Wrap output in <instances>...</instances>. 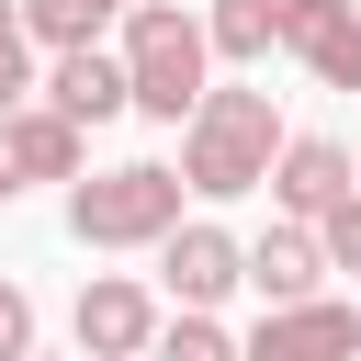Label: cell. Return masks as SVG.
<instances>
[{
	"label": "cell",
	"mask_w": 361,
	"mask_h": 361,
	"mask_svg": "<svg viewBox=\"0 0 361 361\" xmlns=\"http://www.w3.org/2000/svg\"><path fill=\"white\" fill-rule=\"evenodd\" d=\"M23 350H34V293L0 282V361H23Z\"/></svg>",
	"instance_id": "2e32d148"
},
{
	"label": "cell",
	"mask_w": 361,
	"mask_h": 361,
	"mask_svg": "<svg viewBox=\"0 0 361 361\" xmlns=\"http://www.w3.org/2000/svg\"><path fill=\"white\" fill-rule=\"evenodd\" d=\"M34 180H79V124H68V113H45V102L0 113V203H11V192H34Z\"/></svg>",
	"instance_id": "ba28073f"
},
{
	"label": "cell",
	"mask_w": 361,
	"mask_h": 361,
	"mask_svg": "<svg viewBox=\"0 0 361 361\" xmlns=\"http://www.w3.org/2000/svg\"><path fill=\"white\" fill-rule=\"evenodd\" d=\"M203 45L237 56V68H259V56L282 45V0H214V11H203Z\"/></svg>",
	"instance_id": "7c38bea8"
},
{
	"label": "cell",
	"mask_w": 361,
	"mask_h": 361,
	"mask_svg": "<svg viewBox=\"0 0 361 361\" xmlns=\"http://www.w3.org/2000/svg\"><path fill=\"white\" fill-rule=\"evenodd\" d=\"M316 248H327V271H361V192L316 214Z\"/></svg>",
	"instance_id": "9a60e30c"
},
{
	"label": "cell",
	"mask_w": 361,
	"mask_h": 361,
	"mask_svg": "<svg viewBox=\"0 0 361 361\" xmlns=\"http://www.w3.org/2000/svg\"><path fill=\"white\" fill-rule=\"evenodd\" d=\"M113 11H135V0H113Z\"/></svg>",
	"instance_id": "ffe728a7"
},
{
	"label": "cell",
	"mask_w": 361,
	"mask_h": 361,
	"mask_svg": "<svg viewBox=\"0 0 361 361\" xmlns=\"http://www.w3.org/2000/svg\"><path fill=\"white\" fill-rule=\"evenodd\" d=\"M271 158H282L271 90H203V102H192V124H180V192L237 203V192L271 180Z\"/></svg>",
	"instance_id": "6da1fadb"
},
{
	"label": "cell",
	"mask_w": 361,
	"mask_h": 361,
	"mask_svg": "<svg viewBox=\"0 0 361 361\" xmlns=\"http://www.w3.org/2000/svg\"><path fill=\"white\" fill-rule=\"evenodd\" d=\"M23 361H45V350H23Z\"/></svg>",
	"instance_id": "44dd1931"
},
{
	"label": "cell",
	"mask_w": 361,
	"mask_h": 361,
	"mask_svg": "<svg viewBox=\"0 0 361 361\" xmlns=\"http://www.w3.org/2000/svg\"><path fill=\"white\" fill-rule=\"evenodd\" d=\"M0 45H34V34H23V11H11V0H0Z\"/></svg>",
	"instance_id": "ac0fdd59"
},
{
	"label": "cell",
	"mask_w": 361,
	"mask_h": 361,
	"mask_svg": "<svg viewBox=\"0 0 361 361\" xmlns=\"http://www.w3.org/2000/svg\"><path fill=\"white\" fill-rule=\"evenodd\" d=\"M147 361H237V338H226L214 316H158V338H147Z\"/></svg>",
	"instance_id": "5bb4252c"
},
{
	"label": "cell",
	"mask_w": 361,
	"mask_h": 361,
	"mask_svg": "<svg viewBox=\"0 0 361 361\" xmlns=\"http://www.w3.org/2000/svg\"><path fill=\"white\" fill-rule=\"evenodd\" d=\"M147 338H158V293L147 282H124V271L79 282V361H147Z\"/></svg>",
	"instance_id": "5b68a950"
},
{
	"label": "cell",
	"mask_w": 361,
	"mask_h": 361,
	"mask_svg": "<svg viewBox=\"0 0 361 361\" xmlns=\"http://www.w3.org/2000/svg\"><path fill=\"white\" fill-rule=\"evenodd\" d=\"M23 90H34V45H0V113H23Z\"/></svg>",
	"instance_id": "e0dca14e"
},
{
	"label": "cell",
	"mask_w": 361,
	"mask_h": 361,
	"mask_svg": "<svg viewBox=\"0 0 361 361\" xmlns=\"http://www.w3.org/2000/svg\"><path fill=\"white\" fill-rule=\"evenodd\" d=\"M237 361H361V305H327V293L271 305V316L237 338Z\"/></svg>",
	"instance_id": "277c9868"
},
{
	"label": "cell",
	"mask_w": 361,
	"mask_h": 361,
	"mask_svg": "<svg viewBox=\"0 0 361 361\" xmlns=\"http://www.w3.org/2000/svg\"><path fill=\"white\" fill-rule=\"evenodd\" d=\"M316 271H327L316 226H271V237L237 259V282H259V305H305V293H316Z\"/></svg>",
	"instance_id": "8fae6325"
},
{
	"label": "cell",
	"mask_w": 361,
	"mask_h": 361,
	"mask_svg": "<svg viewBox=\"0 0 361 361\" xmlns=\"http://www.w3.org/2000/svg\"><path fill=\"white\" fill-rule=\"evenodd\" d=\"M45 113H68V124H113V113H135V102H124V56L68 45V56L45 68Z\"/></svg>",
	"instance_id": "30bf717a"
},
{
	"label": "cell",
	"mask_w": 361,
	"mask_h": 361,
	"mask_svg": "<svg viewBox=\"0 0 361 361\" xmlns=\"http://www.w3.org/2000/svg\"><path fill=\"white\" fill-rule=\"evenodd\" d=\"M169 226H180V169H158V158H124V169L68 192V237L79 248H158Z\"/></svg>",
	"instance_id": "3957f363"
},
{
	"label": "cell",
	"mask_w": 361,
	"mask_h": 361,
	"mask_svg": "<svg viewBox=\"0 0 361 361\" xmlns=\"http://www.w3.org/2000/svg\"><path fill=\"white\" fill-rule=\"evenodd\" d=\"M282 56H305L327 90H361V0H282Z\"/></svg>",
	"instance_id": "52a82bcc"
},
{
	"label": "cell",
	"mask_w": 361,
	"mask_h": 361,
	"mask_svg": "<svg viewBox=\"0 0 361 361\" xmlns=\"http://www.w3.org/2000/svg\"><path fill=\"white\" fill-rule=\"evenodd\" d=\"M203 68H214V45H203V23H192L180 0H135V11H124V102H135V113L192 124Z\"/></svg>",
	"instance_id": "7a4b0ae2"
},
{
	"label": "cell",
	"mask_w": 361,
	"mask_h": 361,
	"mask_svg": "<svg viewBox=\"0 0 361 361\" xmlns=\"http://www.w3.org/2000/svg\"><path fill=\"white\" fill-rule=\"evenodd\" d=\"M259 192H271L293 226H316V214H327V203H350L361 180H350V147H338V135H282V158H271V180H259Z\"/></svg>",
	"instance_id": "8992f818"
},
{
	"label": "cell",
	"mask_w": 361,
	"mask_h": 361,
	"mask_svg": "<svg viewBox=\"0 0 361 361\" xmlns=\"http://www.w3.org/2000/svg\"><path fill=\"white\" fill-rule=\"evenodd\" d=\"M350 180H361V147H350Z\"/></svg>",
	"instance_id": "d6986e66"
},
{
	"label": "cell",
	"mask_w": 361,
	"mask_h": 361,
	"mask_svg": "<svg viewBox=\"0 0 361 361\" xmlns=\"http://www.w3.org/2000/svg\"><path fill=\"white\" fill-rule=\"evenodd\" d=\"M237 259H248V248H237L226 226H203V214L158 237V271H169V293H180V316H203V305H226V293H237Z\"/></svg>",
	"instance_id": "9c48e42d"
},
{
	"label": "cell",
	"mask_w": 361,
	"mask_h": 361,
	"mask_svg": "<svg viewBox=\"0 0 361 361\" xmlns=\"http://www.w3.org/2000/svg\"><path fill=\"white\" fill-rule=\"evenodd\" d=\"M23 11V34H45L56 56L68 45H102V23H113V0H11Z\"/></svg>",
	"instance_id": "4fadbf2b"
}]
</instances>
